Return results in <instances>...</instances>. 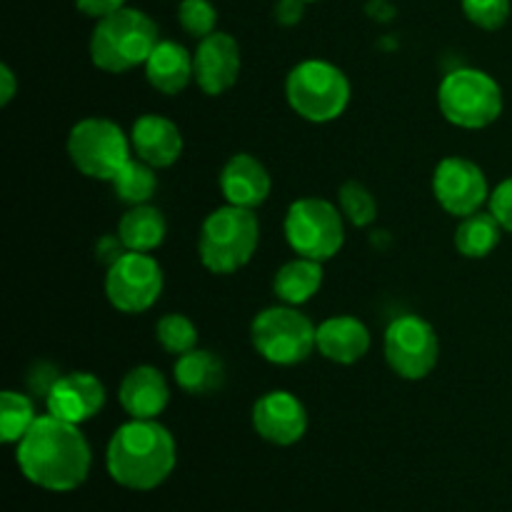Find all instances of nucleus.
I'll list each match as a JSON object with an SVG mask.
<instances>
[{"mask_svg": "<svg viewBox=\"0 0 512 512\" xmlns=\"http://www.w3.org/2000/svg\"><path fill=\"white\" fill-rule=\"evenodd\" d=\"M20 473L50 493H70L80 488L90 473L93 453L78 425L55 415H40L23 435L15 453Z\"/></svg>", "mask_w": 512, "mask_h": 512, "instance_id": "f257e3e1", "label": "nucleus"}, {"mask_svg": "<svg viewBox=\"0 0 512 512\" xmlns=\"http://www.w3.org/2000/svg\"><path fill=\"white\" fill-rule=\"evenodd\" d=\"M175 440L158 420H135L120 425L108 443L105 463L110 478L128 490H153L175 468Z\"/></svg>", "mask_w": 512, "mask_h": 512, "instance_id": "f03ea898", "label": "nucleus"}, {"mask_svg": "<svg viewBox=\"0 0 512 512\" xmlns=\"http://www.w3.org/2000/svg\"><path fill=\"white\" fill-rule=\"evenodd\" d=\"M160 43L158 25L135 8H120L95 23L90 35V60L103 73H128L145 65Z\"/></svg>", "mask_w": 512, "mask_h": 512, "instance_id": "7ed1b4c3", "label": "nucleus"}, {"mask_svg": "<svg viewBox=\"0 0 512 512\" xmlns=\"http://www.w3.org/2000/svg\"><path fill=\"white\" fill-rule=\"evenodd\" d=\"M260 243V223L253 210L223 205L203 220L198 238L200 263L215 275H233L253 260Z\"/></svg>", "mask_w": 512, "mask_h": 512, "instance_id": "20e7f679", "label": "nucleus"}, {"mask_svg": "<svg viewBox=\"0 0 512 512\" xmlns=\"http://www.w3.org/2000/svg\"><path fill=\"white\" fill-rule=\"evenodd\" d=\"M285 98L308 123H333L350 103V80L338 65L310 58L288 73Z\"/></svg>", "mask_w": 512, "mask_h": 512, "instance_id": "39448f33", "label": "nucleus"}, {"mask_svg": "<svg viewBox=\"0 0 512 512\" xmlns=\"http://www.w3.org/2000/svg\"><path fill=\"white\" fill-rule=\"evenodd\" d=\"M438 105L445 120L458 128H488L503 113V88L485 70L458 68L440 83Z\"/></svg>", "mask_w": 512, "mask_h": 512, "instance_id": "423d86ee", "label": "nucleus"}, {"mask_svg": "<svg viewBox=\"0 0 512 512\" xmlns=\"http://www.w3.org/2000/svg\"><path fill=\"white\" fill-rule=\"evenodd\" d=\"M315 328L293 305H275L260 310L250 325L255 353L273 365H298L313 355Z\"/></svg>", "mask_w": 512, "mask_h": 512, "instance_id": "0eeeda50", "label": "nucleus"}, {"mask_svg": "<svg viewBox=\"0 0 512 512\" xmlns=\"http://www.w3.org/2000/svg\"><path fill=\"white\" fill-rule=\"evenodd\" d=\"M343 210L323 198L295 200L285 215V240L300 258L325 260L335 258L345 243Z\"/></svg>", "mask_w": 512, "mask_h": 512, "instance_id": "6e6552de", "label": "nucleus"}, {"mask_svg": "<svg viewBox=\"0 0 512 512\" xmlns=\"http://www.w3.org/2000/svg\"><path fill=\"white\" fill-rule=\"evenodd\" d=\"M130 135L108 118H83L70 128L68 155L75 168L93 180H113L130 160Z\"/></svg>", "mask_w": 512, "mask_h": 512, "instance_id": "1a4fd4ad", "label": "nucleus"}, {"mask_svg": "<svg viewBox=\"0 0 512 512\" xmlns=\"http://www.w3.org/2000/svg\"><path fill=\"white\" fill-rule=\"evenodd\" d=\"M163 268L150 253L125 250L110 263L105 275V295L120 313L138 315L155 305L163 293Z\"/></svg>", "mask_w": 512, "mask_h": 512, "instance_id": "9d476101", "label": "nucleus"}, {"mask_svg": "<svg viewBox=\"0 0 512 512\" xmlns=\"http://www.w3.org/2000/svg\"><path fill=\"white\" fill-rule=\"evenodd\" d=\"M438 358V335L420 315H400L385 330V360L403 380L428 378L438 365Z\"/></svg>", "mask_w": 512, "mask_h": 512, "instance_id": "9b49d317", "label": "nucleus"}, {"mask_svg": "<svg viewBox=\"0 0 512 512\" xmlns=\"http://www.w3.org/2000/svg\"><path fill=\"white\" fill-rule=\"evenodd\" d=\"M433 195L445 213L468 218L483 208L485 200H490V188L478 163L463 155H450L435 168Z\"/></svg>", "mask_w": 512, "mask_h": 512, "instance_id": "f8f14e48", "label": "nucleus"}, {"mask_svg": "<svg viewBox=\"0 0 512 512\" xmlns=\"http://www.w3.org/2000/svg\"><path fill=\"white\" fill-rule=\"evenodd\" d=\"M253 428L273 445H295L308 430L305 405L288 390H270L253 405Z\"/></svg>", "mask_w": 512, "mask_h": 512, "instance_id": "ddd939ff", "label": "nucleus"}, {"mask_svg": "<svg viewBox=\"0 0 512 512\" xmlns=\"http://www.w3.org/2000/svg\"><path fill=\"white\" fill-rule=\"evenodd\" d=\"M105 405V385L93 373H68L53 380L45 393V408L65 423L80 425L95 418Z\"/></svg>", "mask_w": 512, "mask_h": 512, "instance_id": "4468645a", "label": "nucleus"}, {"mask_svg": "<svg viewBox=\"0 0 512 512\" xmlns=\"http://www.w3.org/2000/svg\"><path fill=\"white\" fill-rule=\"evenodd\" d=\"M195 83L205 95H223L235 85L240 75V45L230 33L215 30L198 40L193 53Z\"/></svg>", "mask_w": 512, "mask_h": 512, "instance_id": "2eb2a0df", "label": "nucleus"}, {"mask_svg": "<svg viewBox=\"0 0 512 512\" xmlns=\"http://www.w3.org/2000/svg\"><path fill=\"white\" fill-rule=\"evenodd\" d=\"M218 183L225 195V203L248 210L260 208L273 188L268 168L250 153L230 155L220 170Z\"/></svg>", "mask_w": 512, "mask_h": 512, "instance_id": "dca6fc26", "label": "nucleus"}, {"mask_svg": "<svg viewBox=\"0 0 512 512\" xmlns=\"http://www.w3.org/2000/svg\"><path fill=\"white\" fill-rule=\"evenodd\" d=\"M130 145L133 153L153 168H170L183 155V133L165 115L145 113L133 123Z\"/></svg>", "mask_w": 512, "mask_h": 512, "instance_id": "f3484780", "label": "nucleus"}, {"mask_svg": "<svg viewBox=\"0 0 512 512\" xmlns=\"http://www.w3.org/2000/svg\"><path fill=\"white\" fill-rule=\"evenodd\" d=\"M118 403L130 418L155 420L170 403L168 380L153 365H138L120 380Z\"/></svg>", "mask_w": 512, "mask_h": 512, "instance_id": "a211bd4d", "label": "nucleus"}, {"mask_svg": "<svg viewBox=\"0 0 512 512\" xmlns=\"http://www.w3.org/2000/svg\"><path fill=\"white\" fill-rule=\"evenodd\" d=\"M315 348L330 363L353 365L368 355L370 330L353 315H333L318 325Z\"/></svg>", "mask_w": 512, "mask_h": 512, "instance_id": "6ab92c4d", "label": "nucleus"}, {"mask_svg": "<svg viewBox=\"0 0 512 512\" xmlns=\"http://www.w3.org/2000/svg\"><path fill=\"white\" fill-rule=\"evenodd\" d=\"M145 78L158 93L178 95L195 80L193 55L175 40H160L150 58L145 60Z\"/></svg>", "mask_w": 512, "mask_h": 512, "instance_id": "aec40b11", "label": "nucleus"}, {"mask_svg": "<svg viewBox=\"0 0 512 512\" xmlns=\"http://www.w3.org/2000/svg\"><path fill=\"white\" fill-rule=\"evenodd\" d=\"M173 378L188 395H213L225 383V363L213 350L193 348L190 353L178 355Z\"/></svg>", "mask_w": 512, "mask_h": 512, "instance_id": "412c9836", "label": "nucleus"}, {"mask_svg": "<svg viewBox=\"0 0 512 512\" xmlns=\"http://www.w3.org/2000/svg\"><path fill=\"white\" fill-rule=\"evenodd\" d=\"M168 235L165 215L153 205H133L118 223V240L125 250L135 253H153Z\"/></svg>", "mask_w": 512, "mask_h": 512, "instance_id": "4be33fe9", "label": "nucleus"}, {"mask_svg": "<svg viewBox=\"0 0 512 512\" xmlns=\"http://www.w3.org/2000/svg\"><path fill=\"white\" fill-rule=\"evenodd\" d=\"M323 285V263L310 258H295L285 263L273 278V293L285 305H303L313 300Z\"/></svg>", "mask_w": 512, "mask_h": 512, "instance_id": "5701e85b", "label": "nucleus"}, {"mask_svg": "<svg viewBox=\"0 0 512 512\" xmlns=\"http://www.w3.org/2000/svg\"><path fill=\"white\" fill-rule=\"evenodd\" d=\"M500 238H503V225L495 220L493 213L478 210V213L468 215V218H460L453 243L463 258L480 260L488 258L498 248Z\"/></svg>", "mask_w": 512, "mask_h": 512, "instance_id": "b1692460", "label": "nucleus"}, {"mask_svg": "<svg viewBox=\"0 0 512 512\" xmlns=\"http://www.w3.org/2000/svg\"><path fill=\"white\" fill-rule=\"evenodd\" d=\"M115 190V198L125 205H143L150 203V198L158 190V175H155L153 165H148L145 160H133L130 158L123 168L118 170L113 180H110Z\"/></svg>", "mask_w": 512, "mask_h": 512, "instance_id": "393cba45", "label": "nucleus"}, {"mask_svg": "<svg viewBox=\"0 0 512 512\" xmlns=\"http://www.w3.org/2000/svg\"><path fill=\"white\" fill-rule=\"evenodd\" d=\"M38 418L40 415H35V405L28 395L15 393V390H5L0 395V438L3 443H20Z\"/></svg>", "mask_w": 512, "mask_h": 512, "instance_id": "a878e982", "label": "nucleus"}, {"mask_svg": "<svg viewBox=\"0 0 512 512\" xmlns=\"http://www.w3.org/2000/svg\"><path fill=\"white\" fill-rule=\"evenodd\" d=\"M155 338L163 345L165 353L170 355H183L198 348V328L188 315L168 313L155 323Z\"/></svg>", "mask_w": 512, "mask_h": 512, "instance_id": "bb28decb", "label": "nucleus"}, {"mask_svg": "<svg viewBox=\"0 0 512 512\" xmlns=\"http://www.w3.org/2000/svg\"><path fill=\"white\" fill-rule=\"evenodd\" d=\"M338 198L343 218L355 228H365V225L375 223V218H378V203H375L373 193L358 180H348V183L340 185Z\"/></svg>", "mask_w": 512, "mask_h": 512, "instance_id": "cd10ccee", "label": "nucleus"}, {"mask_svg": "<svg viewBox=\"0 0 512 512\" xmlns=\"http://www.w3.org/2000/svg\"><path fill=\"white\" fill-rule=\"evenodd\" d=\"M178 23L190 38H208L218 25V10L210 0H183L178 5Z\"/></svg>", "mask_w": 512, "mask_h": 512, "instance_id": "c85d7f7f", "label": "nucleus"}, {"mask_svg": "<svg viewBox=\"0 0 512 512\" xmlns=\"http://www.w3.org/2000/svg\"><path fill=\"white\" fill-rule=\"evenodd\" d=\"M465 18L483 30H498L510 18V0H460Z\"/></svg>", "mask_w": 512, "mask_h": 512, "instance_id": "c756f323", "label": "nucleus"}, {"mask_svg": "<svg viewBox=\"0 0 512 512\" xmlns=\"http://www.w3.org/2000/svg\"><path fill=\"white\" fill-rule=\"evenodd\" d=\"M490 213L495 215L503 230L512 233V178L503 180L498 188L490 193Z\"/></svg>", "mask_w": 512, "mask_h": 512, "instance_id": "7c9ffc66", "label": "nucleus"}, {"mask_svg": "<svg viewBox=\"0 0 512 512\" xmlns=\"http://www.w3.org/2000/svg\"><path fill=\"white\" fill-rule=\"evenodd\" d=\"M73 3L83 15L100 20V18H105V15L115 13V10L125 8V3H128V0H73Z\"/></svg>", "mask_w": 512, "mask_h": 512, "instance_id": "2f4dec72", "label": "nucleus"}, {"mask_svg": "<svg viewBox=\"0 0 512 512\" xmlns=\"http://www.w3.org/2000/svg\"><path fill=\"white\" fill-rule=\"evenodd\" d=\"M305 15V0H278L275 3V20L280 25H295L300 23Z\"/></svg>", "mask_w": 512, "mask_h": 512, "instance_id": "473e14b6", "label": "nucleus"}, {"mask_svg": "<svg viewBox=\"0 0 512 512\" xmlns=\"http://www.w3.org/2000/svg\"><path fill=\"white\" fill-rule=\"evenodd\" d=\"M18 93V78L8 65H0V105H8Z\"/></svg>", "mask_w": 512, "mask_h": 512, "instance_id": "72a5a7b5", "label": "nucleus"}, {"mask_svg": "<svg viewBox=\"0 0 512 512\" xmlns=\"http://www.w3.org/2000/svg\"><path fill=\"white\" fill-rule=\"evenodd\" d=\"M305 3H315V0H305Z\"/></svg>", "mask_w": 512, "mask_h": 512, "instance_id": "f704fd0d", "label": "nucleus"}]
</instances>
